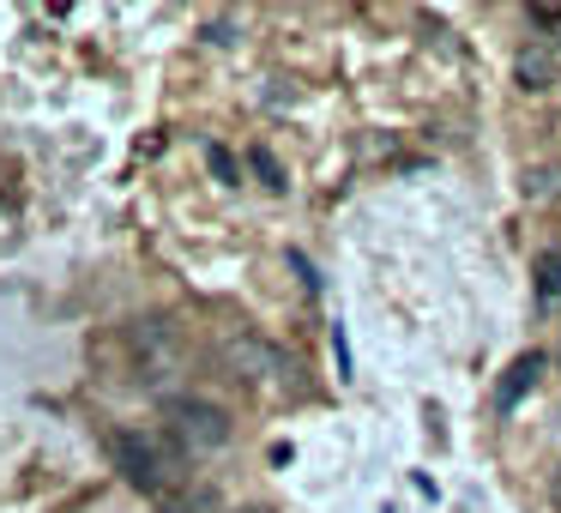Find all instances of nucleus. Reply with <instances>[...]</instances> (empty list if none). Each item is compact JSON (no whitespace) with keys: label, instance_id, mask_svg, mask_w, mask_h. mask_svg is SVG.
<instances>
[{"label":"nucleus","instance_id":"f257e3e1","mask_svg":"<svg viewBox=\"0 0 561 513\" xmlns=\"http://www.w3.org/2000/svg\"><path fill=\"white\" fill-rule=\"evenodd\" d=\"M115 465L139 495H175L187 489V453L175 435H151V429H127L115 435Z\"/></svg>","mask_w":561,"mask_h":513},{"label":"nucleus","instance_id":"f03ea898","mask_svg":"<svg viewBox=\"0 0 561 513\" xmlns=\"http://www.w3.org/2000/svg\"><path fill=\"white\" fill-rule=\"evenodd\" d=\"M224 368H230L236 380H248V387H260V392H278V399H296V392H302V363H296L278 339H266V332H230V339H224Z\"/></svg>","mask_w":561,"mask_h":513},{"label":"nucleus","instance_id":"7ed1b4c3","mask_svg":"<svg viewBox=\"0 0 561 513\" xmlns=\"http://www.w3.org/2000/svg\"><path fill=\"white\" fill-rule=\"evenodd\" d=\"M163 423H170V435H175V441H187V447H199V453L230 447V435H236L230 411H218L211 399H187V392L163 399Z\"/></svg>","mask_w":561,"mask_h":513},{"label":"nucleus","instance_id":"20e7f679","mask_svg":"<svg viewBox=\"0 0 561 513\" xmlns=\"http://www.w3.org/2000/svg\"><path fill=\"white\" fill-rule=\"evenodd\" d=\"M127 351H134L139 380H163L182 363V332H175V320H139V327H127Z\"/></svg>","mask_w":561,"mask_h":513},{"label":"nucleus","instance_id":"39448f33","mask_svg":"<svg viewBox=\"0 0 561 513\" xmlns=\"http://www.w3.org/2000/svg\"><path fill=\"white\" fill-rule=\"evenodd\" d=\"M543 368H549V356H543V351H525V356H513V368L501 375V387H495V411L507 417L513 404H519L525 392H531L537 380H543Z\"/></svg>","mask_w":561,"mask_h":513},{"label":"nucleus","instance_id":"423d86ee","mask_svg":"<svg viewBox=\"0 0 561 513\" xmlns=\"http://www.w3.org/2000/svg\"><path fill=\"white\" fill-rule=\"evenodd\" d=\"M513 79H519V91H549V86H561L556 49H537V43H525V49L513 55Z\"/></svg>","mask_w":561,"mask_h":513},{"label":"nucleus","instance_id":"0eeeda50","mask_svg":"<svg viewBox=\"0 0 561 513\" xmlns=\"http://www.w3.org/2000/svg\"><path fill=\"white\" fill-rule=\"evenodd\" d=\"M248 170H254V175H260V182H266V187H272V194H284V187H290V182H284V163H278V158H272V151H266V146H254V151H248Z\"/></svg>","mask_w":561,"mask_h":513},{"label":"nucleus","instance_id":"6e6552de","mask_svg":"<svg viewBox=\"0 0 561 513\" xmlns=\"http://www.w3.org/2000/svg\"><path fill=\"white\" fill-rule=\"evenodd\" d=\"M537 296H543V303L561 296V248H549V254L537 260Z\"/></svg>","mask_w":561,"mask_h":513},{"label":"nucleus","instance_id":"1a4fd4ad","mask_svg":"<svg viewBox=\"0 0 561 513\" xmlns=\"http://www.w3.org/2000/svg\"><path fill=\"white\" fill-rule=\"evenodd\" d=\"M163 513H211V495L206 489H175V495H163Z\"/></svg>","mask_w":561,"mask_h":513},{"label":"nucleus","instance_id":"9d476101","mask_svg":"<svg viewBox=\"0 0 561 513\" xmlns=\"http://www.w3.org/2000/svg\"><path fill=\"white\" fill-rule=\"evenodd\" d=\"M206 163H211V175H218V187H242V170H236V158L224 146H211Z\"/></svg>","mask_w":561,"mask_h":513},{"label":"nucleus","instance_id":"9b49d317","mask_svg":"<svg viewBox=\"0 0 561 513\" xmlns=\"http://www.w3.org/2000/svg\"><path fill=\"white\" fill-rule=\"evenodd\" d=\"M525 19H531L537 31H561V7H525Z\"/></svg>","mask_w":561,"mask_h":513},{"label":"nucleus","instance_id":"f8f14e48","mask_svg":"<svg viewBox=\"0 0 561 513\" xmlns=\"http://www.w3.org/2000/svg\"><path fill=\"white\" fill-rule=\"evenodd\" d=\"M290 266H296V272H302V284H308V290H320V272H314V266H308V254H290Z\"/></svg>","mask_w":561,"mask_h":513},{"label":"nucleus","instance_id":"ddd939ff","mask_svg":"<svg viewBox=\"0 0 561 513\" xmlns=\"http://www.w3.org/2000/svg\"><path fill=\"white\" fill-rule=\"evenodd\" d=\"M549 495H556V513H561V465H556V477H549Z\"/></svg>","mask_w":561,"mask_h":513},{"label":"nucleus","instance_id":"4468645a","mask_svg":"<svg viewBox=\"0 0 561 513\" xmlns=\"http://www.w3.org/2000/svg\"><path fill=\"white\" fill-rule=\"evenodd\" d=\"M236 513H260V508H236Z\"/></svg>","mask_w":561,"mask_h":513}]
</instances>
